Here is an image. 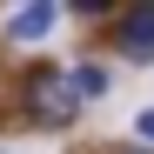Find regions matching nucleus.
Wrapping results in <instances>:
<instances>
[{
    "label": "nucleus",
    "mask_w": 154,
    "mask_h": 154,
    "mask_svg": "<svg viewBox=\"0 0 154 154\" xmlns=\"http://www.w3.org/2000/svg\"><path fill=\"white\" fill-rule=\"evenodd\" d=\"M27 100H34V114L40 121H67L74 107H81V87H74V67H34L27 74Z\"/></svg>",
    "instance_id": "obj_1"
},
{
    "label": "nucleus",
    "mask_w": 154,
    "mask_h": 154,
    "mask_svg": "<svg viewBox=\"0 0 154 154\" xmlns=\"http://www.w3.org/2000/svg\"><path fill=\"white\" fill-rule=\"evenodd\" d=\"M54 20H60V7H47V0L14 7V14H7V40H47V34H54Z\"/></svg>",
    "instance_id": "obj_2"
},
{
    "label": "nucleus",
    "mask_w": 154,
    "mask_h": 154,
    "mask_svg": "<svg viewBox=\"0 0 154 154\" xmlns=\"http://www.w3.org/2000/svg\"><path fill=\"white\" fill-rule=\"evenodd\" d=\"M121 54L127 60H154V7H134L121 20Z\"/></svg>",
    "instance_id": "obj_3"
},
{
    "label": "nucleus",
    "mask_w": 154,
    "mask_h": 154,
    "mask_svg": "<svg viewBox=\"0 0 154 154\" xmlns=\"http://www.w3.org/2000/svg\"><path fill=\"white\" fill-rule=\"evenodd\" d=\"M74 87H81V94H100V87H107V74H100V67H74Z\"/></svg>",
    "instance_id": "obj_4"
},
{
    "label": "nucleus",
    "mask_w": 154,
    "mask_h": 154,
    "mask_svg": "<svg viewBox=\"0 0 154 154\" xmlns=\"http://www.w3.org/2000/svg\"><path fill=\"white\" fill-rule=\"evenodd\" d=\"M134 127H141V141H154V114H141V121H134Z\"/></svg>",
    "instance_id": "obj_5"
},
{
    "label": "nucleus",
    "mask_w": 154,
    "mask_h": 154,
    "mask_svg": "<svg viewBox=\"0 0 154 154\" xmlns=\"http://www.w3.org/2000/svg\"><path fill=\"white\" fill-rule=\"evenodd\" d=\"M127 154H147V147H127Z\"/></svg>",
    "instance_id": "obj_6"
}]
</instances>
